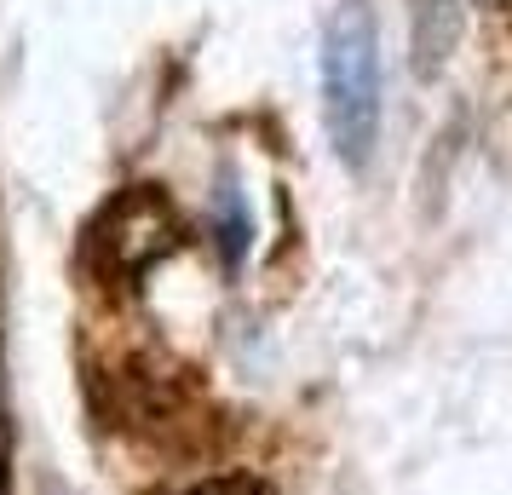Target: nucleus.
<instances>
[{"label":"nucleus","instance_id":"nucleus-2","mask_svg":"<svg viewBox=\"0 0 512 495\" xmlns=\"http://www.w3.org/2000/svg\"><path fill=\"white\" fill-rule=\"evenodd\" d=\"M461 41V0H409V64L420 81L443 75Z\"/></svg>","mask_w":512,"mask_h":495},{"label":"nucleus","instance_id":"nucleus-1","mask_svg":"<svg viewBox=\"0 0 512 495\" xmlns=\"http://www.w3.org/2000/svg\"><path fill=\"white\" fill-rule=\"evenodd\" d=\"M323 121L334 156L357 173L380 144V29L363 0L323 24Z\"/></svg>","mask_w":512,"mask_h":495},{"label":"nucleus","instance_id":"nucleus-4","mask_svg":"<svg viewBox=\"0 0 512 495\" xmlns=\"http://www.w3.org/2000/svg\"><path fill=\"white\" fill-rule=\"evenodd\" d=\"M185 495H265V490H259V478H248V472H225V478H208V484H196Z\"/></svg>","mask_w":512,"mask_h":495},{"label":"nucleus","instance_id":"nucleus-3","mask_svg":"<svg viewBox=\"0 0 512 495\" xmlns=\"http://www.w3.org/2000/svg\"><path fill=\"white\" fill-rule=\"evenodd\" d=\"M219 254H225V265H242V254H248V213L236 196H219Z\"/></svg>","mask_w":512,"mask_h":495}]
</instances>
